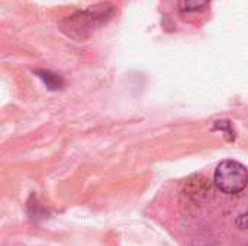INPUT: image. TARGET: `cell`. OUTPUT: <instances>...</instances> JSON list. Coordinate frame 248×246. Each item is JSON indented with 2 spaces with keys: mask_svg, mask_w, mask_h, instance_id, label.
I'll list each match as a JSON object with an SVG mask.
<instances>
[{
  "mask_svg": "<svg viewBox=\"0 0 248 246\" xmlns=\"http://www.w3.org/2000/svg\"><path fill=\"white\" fill-rule=\"evenodd\" d=\"M211 0H180V10L186 13L199 12L209 6Z\"/></svg>",
  "mask_w": 248,
  "mask_h": 246,
  "instance_id": "4",
  "label": "cell"
},
{
  "mask_svg": "<svg viewBox=\"0 0 248 246\" xmlns=\"http://www.w3.org/2000/svg\"><path fill=\"white\" fill-rule=\"evenodd\" d=\"M214 183L217 188L225 194H238L247 187V168L234 159L222 161L215 170Z\"/></svg>",
  "mask_w": 248,
  "mask_h": 246,
  "instance_id": "2",
  "label": "cell"
},
{
  "mask_svg": "<svg viewBox=\"0 0 248 246\" xmlns=\"http://www.w3.org/2000/svg\"><path fill=\"white\" fill-rule=\"evenodd\" d=\"M116 13V6L112 3H99L84 10L76 12L60 22L61 30L76 41H86L93 32L106 25Z\"/></svg>",
  "mask_w": 248,
  "mask_h": 246,
  "instance_id": "1",
  "label": "cell"
},
{
  "mask_svg": "<svg viewBox=\"0 0 248 246\" xmlns=\"http://www.w3.org/2000/svg\"><path fill=\"white\" fill-rule=\"evenodd\" d=\"M212 187L209 181L202 175H195L189 178L185 184V194L195 202H202L209 197Z\"/></svg>",
  "mask_w": 248,
  "mask_h": 246,
  "instance_id": "3",
  "label": "cell"
},
{
  "mask_svg": "<svg viewBox=\"0 0 248 246\" xmlns=\"http://www.w3.org/2000/svg\"><path fill=\"white\" fill-rule=\"evenodd\" d=\"M38 75H41V80H44V83L51 88V90H57L62 86V81L58 75L51 74L49 71H36Z\"/></svg>",
  "mask_w": 248,
  "mask_h": 246,
  "instance_id": "5",
  "label": "cell"
},
{
  "mask_svg": "<svg viewBox=\"0 0 248 246\" xmlns=\"http://www.w3.org/2000/svg\"><path fill=\"white\" fill-rule=\"evenodd\" d=\"M235 226L240 229H247L248 231V209L244 213L238 215V217L235 219Z\"/></svg>",
  "mask_w": 248,
  "mask_h": 246,
  "instance_id": "6",
  "label": "cell"
}]
</instances>
